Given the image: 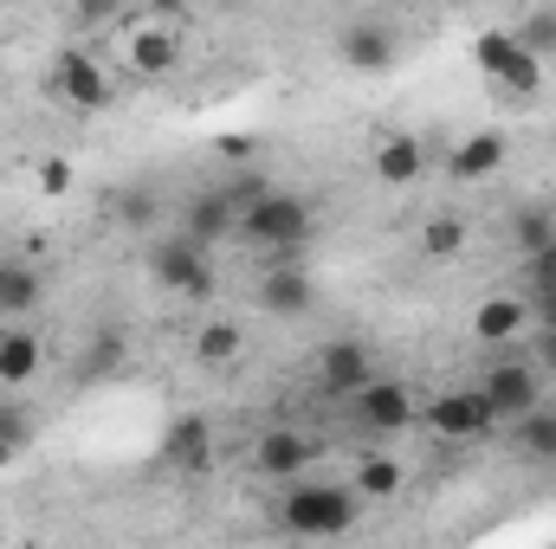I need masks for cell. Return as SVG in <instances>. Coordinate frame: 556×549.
Wrapping results in <instances>:
<instances>
[{"label":"cell","instance_id":"obj_27","mask_svg":"<svg viewBox=\"0 0 556 549\" xmlns=\"http://www.w3.org/2000/svg\"><path fill=\"white\" fill-rule=\"evenodd\" d=\"M525 284H531V297H551L556 291V246H544L538 259H525Z\"/></svg>","mask_w":556,"mask_h":549},{"label":"cell","instance_id":"obj_20","mask_svg":"<svg viewBox=\"0 0 556 549\" xmlns=\"http://www.w3.org/2000/svg\"><path fill=\"white\" fill-rule=\"evenodd\" d=\"M233 356H240V323H227V317L201 323V336H194V362H207V369H227Z\"/></svg>","mask_w":556,"mask_h":549},{"label":"cell","instance_id":"obj_5","mask_svg":"<svg viewBox=\"0 0 556 549\" xmlns=\"http://www.w3.org/2000/svg\"><path fill=\"white\" fill-rule=\"evenodd\" d=\"M472 59H479V72H485L498 91H511V98H538V85H544V65L518 46V33H479V39H472Z\"/></svg>","mask_w":556,"mask_h":549},{"label":"cell","instance_id":"obj_24","mask_svg":"<svg viewBox=\"0 0 556 549\" xmlns=\"http://www.w3.org/2000/svg\"><path fill=\"white\" fill-rule=\"evenodd\" d=\"M518 46L544 65V59H556V7H538V13H525L518 20Z\"/></svg>","mask_w":556,"mask_h":549},{"label":"cell","instance_id":"obj_34","mask_svg":"<svg viewBox=\"0 0 556 549\" xmlns=\"http://www.w3.org/2000/svg\"><path fill=\"white\" fill-rule=\"evenodd\" d=\"M7 452H13V446H0V459H7Z\"/></svg>","mask_w":556,"mask_h":549},{"label":"cell","instance_id":"obj_15","mask_svg":"<svg viewBox=\"0 0 556 549\" xmlns=\"http://www.w3.org/2000/svg\"><path fill=\"white\" fill-rule=\"evenodd\" d=\"M427 420H433V433H440V439H472V433H492V413H485V401H479V395H440V401L427 408Z\"/></svg>","mask_w":556,"mask_h":549},{"label":"cell","instance_id":"obj_6","mask_svg":"<svg viewBox=\"0 0 556 549\" xmlns=\"http://www.w3.org/2000/svg\"><path fill=\"white\" fill-rule=\"evenodd\" d=\"M227 233H240V194H233V188H201V194H188V207H181V240H194V246L207 253V246H220Z\"/></svg>","mask_w":556,"mask_h":549},{"label":"cell","instance_id":"obj_19","mask_svg":"<svg viewBox=\"0 0 556 549\" xmlns=\"http://www.w3.org/2000/svg\"><path fill=\"white\" fill-rule=\"evenodd\" d=\"M498 162H505V137H498V130H479V137H466L453 149V175H459V181H479V175H492Z\"/></svg>","mask_w":556,"mask_h":549},{"label":"cell","instance_id":"obj_1","mask_svg":"<svg viewBox=\"0 0 556 549\" xmlns=\"http://www.w3.org/2000/svg\"><path fill=\"white\" fill-rule=\"evenodd\" d=\"M356 518H363V498L350 485H330V478L291 485L278 505V531H291V537H350Z\"/></svg>","mask_w":556,"mask_h":549},{"label":"cell","instance_id":"obj_4","mask_svg":"<svg viewBox=\"0 0 556 549\" xmlns=\"http://www.w3.org/2000/svg\"><path fill=\"white\" fill-rule=\"evenodd\" d=\"M472 395L485 401L492 426H498V420H525V413L544 408V375H538V362H531V356H511V362H492V369H485V382H479Z\"/></svg>","mask_w":556,"mask_h":549},{"label":"cell","instance_id":"obj_10","mask_svg":"<svg viewBox=\"0 0 556 549\" xmlns=\"http://www.w3.org/2000/svg\"><path fill=\"white\" fill-rule=\"evenodd\" d=\"M260 304L273 317H311L317 310V284H311V272L298 259H273V272L260 278Z\"/></svg>","mask_w":556,"mask_h":549},{"label":"cell","instance_id":"obj_11","mask_svg":"<svg viewBox=\"0 0 556 549\" xmlns=\"http://www.w3.org/2000/svg\"><path fill=\"white\" fill-rule=\"evenodd\" d=\"M350 408H356V420H363L369 433H402V426L415 420V401H408L402 382H369L363 395H350Z\"/></svg>","mask_w":556,"mask_h":549},{"label":"cell","instance_id":"obj_7","mask_svg":"<svg viewBox=\"0 0 556 549\" xmlns=\"http://www.w3.org/2000/svg\"><path fill=\"white\" fill-rule=\"evenodd\" d=\"M52 91H59L72 111H104V104H111V78H104V65H98L85 46H65V52H59Z\"/></svg>","mask_w":556,"mask_h":549},{"label":"cell","instance_id":"obj_29","mask_svg":"<svg viewBox=\"0 0 556 549\" xmlns=\"http://www.w3.org/2000/svg\"><path fill=\"white\" fill-rule=\"evenodd\" d=\"M117 214H124V220H130V227H142V220H149V214H155V201H149V188H130V194H124V201H117Z\"/></svg>","mask_w":556,"mask_h":549},{"label":"cell","instance_id":"obj_3","mask_svg":"<svg viewBox=\"0 0 556 549\" xmlns=\"http://www.w3.org/2000/svg\"><path fill=\"white\" fill-rule=\"evenodd\" d=\"M175 26H181V13H137V20L117 26V52L137 78H168L175 72V59H181Z\"/></svg>","mask_w":556,"mask_h":549},{"label":"cell","instance_id":"obj_30","mask_svg":"<svg viewBox=\"0 0 556 549\" xmlns=\"http://www.w3.org/2000/svg\"><path fill=\"white\" fill-rule=\"evenodd\" d=\"M39 188H46V194H65V188H72V162H46V168H39Z\"/></svg>","mask_w":556,"mask_h":549},{"label":"cell","instance_id":"obj_16","mask_svg":"<svg viewBox=\"0 0 556 549\" xmlns=\"http://www.w3.org/2000/svg\"><path fill=\"white\" fill-rule=\"evenodd\" d=\"M472 330H479V343H511L518 330H531V304L525 297H485Z\"/></svg>","mask_w":556,"mask_h":549},{"label":"cell","instance_id":"obj_21","mask_svg":"<svg viewBox=\"0 0 556 549\" xmlns=\"http://www.w3.org/2000/svg\"><path fill=\"white\" fill-rule=\"evenodd\" d=\"M511 240H518V253H525V259H538L544 246H556V207H518Z\"/></svg>","mask_w":556,"mask_h":549},{"label":"cell","instance_id":"obj_18","mask_svg":"<svg viewBox=\"0 0 556 549\" xmlns=\"http://www.w3.org/2000/svg\"><path fill=\"white\" fill-rule=\"evenodd\" d=\"M39 356H46V349H39L33 330H7V336H0V382H7V388L33 382V375H39Z\"/></svg>","mask_w":556,"mask_h":549},{"label":"cell","instance_id":"obj_9","mask_svg":"<svg viewBox=\"0 0 556 549\" xmlns=\"http://www.w3.org/2000/svg\"><path fill=\"white\" fill-rule=\"evenodd\" d=\"M149 272L181 297H201L207 291V253L194 240H162V246H149Z\"/></svg>","mask_w":556,"mask_h":549},{"label":"cell","instance_id":"obj_28","mask_svg":"<svg viewBox=\"0 0 556 549\" xmlns=\"http://www.w3.org/2000/svg\"><path fill=\"white\" fill-rule=\"evenodd\" d=\"M0 446H26V408H0Z\"/></svg>","mask_w":556,"mask_h":549},{"label":"cell","instance_id":"obj_31","mask_svg":"<svg viewBox=\"0 0 556 549\" xmlns=\"http://www.w3.org/2000/svg\"><path fill=\"white\" fill-rule=\"evenodd\" d=\"M525 304H531V323H538V336H544V330H556V291H551V297H525Z\"/></svg>","mask_w":556,"mask_h":549},{"label":"cell","instance_id":"obj_14","mask_svg":"<svg viewBox=\"0 0 556 549\" xmlns=\"http://www.w3.org/2000/svg\"><path fill=\"white\" fill-rule=\"evenodd\" d=\"M317 459V439H304V433H291V426H273L266 439H260V452H253V465L266 472V478H291V472H304Z\"/></svg>","mask_w":556,"mask_h":549},{"label":"cell","instance_id":"obj_13","mask_svg":"<svg viewBox=\"0 0 556 549\" xmlns=\"http://www.w3.org/2000/svg\"><path fill=\"white\" fill-rule=\"evenodd\" d=\"M162 452H168V465L175 472H188V478H201L207 465H214V433H207V420H175L168 426V439H162Z\"/></svg>","mask_w":556,"mask_h":549},{"label":"cell","instance_id":"obj_17","mask_svg":"<svg viewBox=\"0 0 556 549\" xmlns=\"http://www.w3.org/2000/svg\"><path fill=\"white\" fill-rule=\"evenodd\" d=\"M420 168H427V149H420L415 137H382V142H376V175H382L389 188L420 181Z\"/></svg>","mask_w":556,"mask_h":549},{"label":"cell","instance_id":"obj_8","mask_svg":"<svg viewBox=\"0 0 556 549\" xmlns=\"http://www.w3.org/2000/svg\"><path fill=\"white\" fill-rule=\"evenodd\" d=\"M369 382H376V362H369L363 343L343 336V343H324V349H317V388H324V395H363Z\"/></svg>","mask_w":556,"mask_h":549},{"label":"cell","instance_id":"obj_32","mask_svg":"<svg viewBox=\"0 0 556 549\" xmlns=\"http://www.w3.org/2000/svg\"><path fill=\"white\" fill-rule=\"evenodd\" d=\"M531 362H538V375H556V330H544V336H538Z\"/></svg>","mask_w":556,"mask_h":549},{"label":"cell","instance_id":"obj_26","mask_svg":"<svg viewBox=\"0 0 556 549\" xmlns=\"http://www.w3.org/2000/svg\"><path fill=\"white\" fill-rule=\"evenodd\" d=\"M33 304H39V272L13 266L7 284H0V310H7V317H20V310H33Z\"/></svg>","mask_w":556,"mask_h":549},{"label":"cell","instance_id":"obj_25","mask_svg":"<svg viewBox=\"0 0 556 549\" xmlns=\"http://www.w3.org/2000/svg\"><path fill=\"white\" fill-rule=\"evenodd\" d=\"M459 246H466V227H459L453 214H433V220L420 227V253H427V259H453Z\"/></svg>","mask_w":556,"mask_h":549},{"label":"cell","instance_id":"obj_22","mask_svg":"<svg viewBox=\"0 0 556 549\" xmlns=\"http://www.w3.org/2000/svg\"><path fill=\"white\" fill-rule=\"evenodd\" d=\"M518 452L525 459H556V408H538V413H525L518 420Z\"/></svg>","mask_w":556,"mask_h":549},{"label":"cell","instance_id":"obj_33","mask_svg":"<svg viewBox=\"0 0 556 549\" xmlns=\"http://www.w3.org/2000/svg\"><path fill=\"white\" fill-rule=\"evenodd\" d=\"M7 272H13V266H0V284H7Z\"/></svg>","mask_w":556,"mask_h":549},{"label":"cell","instance_id":"obj_2","mask_svg":"<svg viewBox=\"0 0 556 549\" xmlns=\"http://www.w3.org/2000/svg\"><path fill=\"white\" fill-rule=\"evenodd\" d=\"M240 240L266 246L278 259H298V246L311 240V207L298 194H253L240 207Z\"/></svg>","mask_w":556,"mask_h":549},{"label":"cell","instance_id":"obj_12","mask_svg":"<svg viewBox=\"0 0 556 549\" xmlns=\"http://www.w3.org/2000/svg\"><path fill=\"white\" fill-rule=\"evenodd\" d=\"M337 52H343V65H356V72H389V65H395V33H389L382 20H356V26H343Z\"/></svg>","mask_w":556,"mask_h":549},{"label":"cell","instance_id":"obj_23","mask_svg":"<svg viewBox=\"0 0 556 549\" xmlns=\"http://www.w3.org/2000/svg\"><path fill=\"white\" fill-rule=\"evenodd\" d=\"M395 491H402V465L395 459H382V452L356 459V498H395Z\"/></svg>","mask_w":556,"mask_h":549}]
</instances>
